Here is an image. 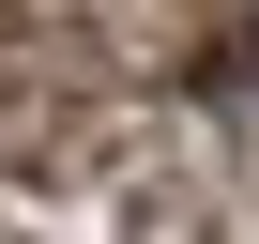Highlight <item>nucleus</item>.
<instances>
[{
  "label": "nucleus",
  "instance_id": "nucleus-1",
  "mask_svg": "<svg viewBox=\"0 0 259 244\" xmlns=\"http://www.w3.org/2000/svg\"><path fill=\"white\" fill-rule=\"evenodd\" d=\"M229 76H244V92H259V16H244V31H229Z\"/></svg>",
  "mask_w": 259,
  "mask_h": 244
}]
</instances>
